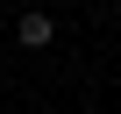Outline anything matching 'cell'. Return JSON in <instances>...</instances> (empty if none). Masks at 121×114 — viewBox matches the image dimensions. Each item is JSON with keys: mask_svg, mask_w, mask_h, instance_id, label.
I'll return each instance as SVG.
<instances>
[{"mask_svg": "<svg viewBox=\"0 0 121 114\" xmlns=\"http://www.w3.org/2000/svg\"><path fill=\"white\" fill-rule=\"evenodd\" d=\"M14 36H22V50H43V43H50V36H57V22H50V14H43V7H29V14H22V22H14Z\"/></svg>", "mask_w": 121, "mask_h": 114, "instance_id": "1", "label": "cell"}]
</instances>
